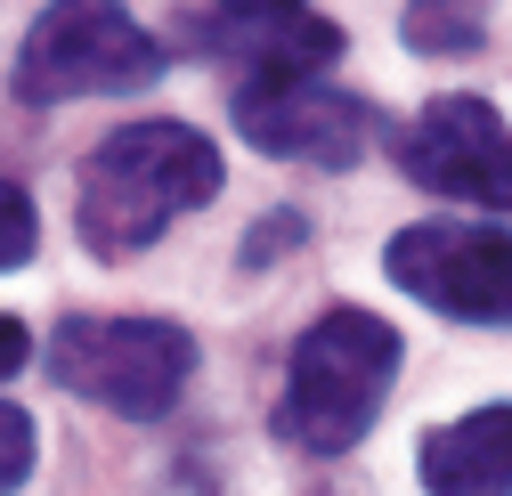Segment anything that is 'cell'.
<instances>
[{"label": "cell", "instance_id": "cell-13", "mask_svg": "<svg viewBox=\"0 0 512 496\" xmlns=\"http://www.w3.org/2000/svg\"><path fill=\"white\" fill-rule=\"evenodd\" d=\"M25 358H33V334H25L17 318H0V383H9V375H17Z\"/></svg>", "mask_w": 512, "mask_h": 496}, {"label": "cell", "instance_id": "cell-10", "mask_svg": "<svg viewBox=\"0 0 512 496\" xmlns=\"http://www.w3.org/2000/svg\"><path fill=\"white\" fill-rule=\"evenodd\" d=\"M480 0H407V41L415 49H480Z\"/></svg>", "mask_w": 512, "mask_h": 496}, {"label": "cell", "instance_id": "cell-7", "mask_svg": "<svg viewBox=\"0 0 512 496\" xmlns=\"http://www.w3.org/2000/svg\"><path fill=\"white\" fill-rule=\"evenodd\" d=\"M236 131L261 147V155L342 171L374 139V106L350 98V90H334L326 74H301V82H236Z\"/></svg>", "mask_w": 512, "mask_h": 496}, {"label": "cell", "instance_id": "cell-12", "mask_svg": "<svg viewBox=\"0 0 512 496\" xmlns=\"http://www.w3.org/2000/svg\"><path fill=\"white\" fill-rule=\"evenodd\" d=\"M33 415L25 407H9V399H0V488H25L33 480Z\"/></svg>", "mask_w": 512, "mask_h": 496}, {"label": "cell", "instance_id": "cell-1", "mask_svg": "<svg viewBox=\"0 0 512 496\" xmlns=\"http://www.w3.org/2000/svg\"><path fill=\"white\" fill-rule=\"evenodd\" d=\"M220 196V147L187 122H122L82 163V244L98 261H131L179 220Z\"/></svg>", "mask_w": 512, "mask_h": 496}, {"label": "cell", "instance_id": "cell-6", "mask_svg": "<svg viewBox=\"0 0 512 496\" xmlns=\"http://www.w3.org/2000/svg\"><path fill=\"white\" fill-rule=\"evenodd\" d=\"M399 171L415 179L423 196L447 204H480V212H512V122L488 98L447 90L431 98L407 131H399Z\"/></svg>", "mask_w": 512, "mask_h": 496}, {"label": "cell", "instance_id": "cell-8", "mask_svg": "<svg viewBox=\"0 0 512 496\" xmlns=\"http://www.w3.org/2000/svg\"><path fill=\"white\" fill-rule=\"evenodd\" d=\"M196 41L220 66H244V82H301L342 57V25L301 0H220L196 25Z\"/></svg>", "mask_w": 512, "mask_h": 496}, {"label": "cell", "instance_id": "cell-3", "mask_svg": "<svg viewBox=\"0 0 512 496\" xmlns=\"http://www.w3.org/2000/svg\"><path fill=\"white\" fill-rule=\"evenodd\" d=\"M49 375L106 415L155 423L196 375V334L171 318H66L49 334Z\"/></svg>", "mask_w": 512, "mask_h": 496}, {"label": "cell", "instance_id": "cell-11", "mask_svg": "<svg viewBox=\"0 0 512 496\" xmlns=\"http://www.w3.org/2000/svg\"><path fill=\"white\" fill-rule=\"evenodd\" d=\"M41 244V220H33V196L17 179H0V269H25Z\"/></svg>", "mask_w": 512, "mask_h": 496}, {"label": "cell", "instance_id": "cell-2", "mask_svg": "<svg viewBox=\"0 0 512 496\" xmlns=\"http://www.w3.org/2000/svg\"><path fill=\"white\" fill-rule=\"evenodd\" d=\"M391 383H399V326H382L374 309H326L293 342L277 431L309 456H342L374 431Z\"/></svg>", "mask_w": 512, "mask_h": 496}, {"label": "cell", "instance_id": "cell-5", "mask_svg": "<svg viewBox=\"0 0 512 496\" xmlns=\"http://www.w3.org/2000/svg\"><path fill=\"white\" fill-rule=\"evenodd\" d=\"M382 269L439 318L512 326V236L480 220H415L382 244Z\"/></svg>", "mask_w": 512, "mask_h": 496}, {"label": "cell", "instance_id": "cell-4", "mask_svg": "<svg viewBox=\"0 0 512 496\" xmlns=\"http://www.w3.org/2000/svg\"><path fill=\"white\" fill-rule=\"evenodd\" d=\"M155 74H163V41L122 0H49L17 49V98L25 106L147 90Z\"/></svg>", "mask_w": 512, "mask_h": 496}, {"label": "cell", "instance_id": "cell-9", "mask_svg": "<svg viewBox=\"0 0 512 496\" xmlns=\"http://www.w3.org/2000/svg\"><path fill=\"white\" fill-rule=\"evenodd\" d=\"M415 472L431 496H512V407H472L464 423L423 431Z\"/></svg>", "mask_w": 512, "mask_h": 496}]
</instances>
